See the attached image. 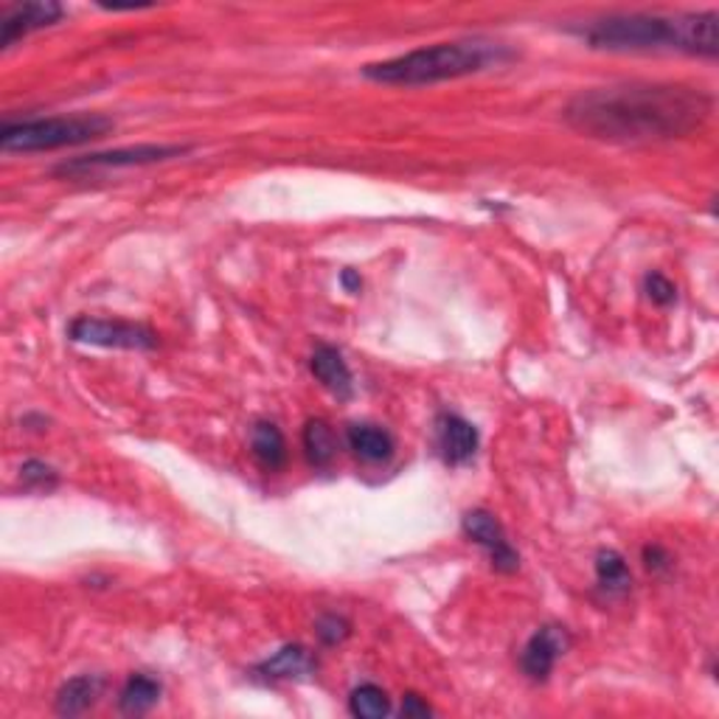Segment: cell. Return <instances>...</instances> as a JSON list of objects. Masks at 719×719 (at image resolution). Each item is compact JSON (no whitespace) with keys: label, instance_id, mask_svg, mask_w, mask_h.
Here are the masks:
<instances>
[{"label":"cell","instance_id":"cell-1","mask_svg":"<svg viewBox=\"0 0 719 719\" xmlns=\"http://www.w3.org/2000/svg\"><path fill=\"white\" fill-rule=\"evenodd\" d=\"M708 113L711 96L700 87L629 82L574 96L565 107V121L576 132L610 144H649L700 130Z\"/></svg>","mask_w":719,"mask_h":719},{"label":"cell","instance_id":"cell-2","mask_svg":"<svg viewBox=\"0 0 719 719\" xmlns=\"http://www.w3.org/2000/svg\"><path fill=\"white\" fill-rule=\"evenodd\" d=\"M602 51H686L700 57L719 54V14H610L582 32Z\"/></svg>","mask_w":719,"mask_h":719},{"label":"cell","instance_id":"cell-3","mask_svg":"<svg viewBox=\"0 0 719 719\" xmlns=\"http://www.w3.org/2000/svg\"><path fill=\"white\" fill-rule=\"evenodd\" d=\"M511 51L490 39H456V43H436V46L416 48L402 57L382 59L363 68V76L379 85L422 87L461 79L470 73L490 71V68L509 62Z\"/></svg>","mask_w":719,"mask_h":719},{"label":"cell","instance_id":"cell-4","mask_svg":"<svg viewBox=\"0 0 719 719\" xmlns=\"http://www.w3.org/2000/svg\"><path fill=\"white\" fill-rule=\"evenodd\" d=\"M113 130V121L98 113L82 116L32 118V121H7L0 130V146L7 152H46L59 146H76L102 138Z\"/></svg>","mask_w":719,"mask_h":719},{"label":"cell","instance_id":"cell-5","mask_svg":"<svg viewBox=\"0 0 719 719\" xmlns=\"http://www.w3.org/2000/svg\"><path fill=\"white\" fill-rule=\"evenodd\" d=\"M68 338L73 343H85V346L130 349V352H146V349L157 346V334L144 323L91 318V315H79L76 321H71Z\"/></svg>","mask_w":719,"mask_h":719},{"label":"cell","instance_id":"cell-6","mask_svg":"<svg viewBox=\"0 0 719 719\" xmlns=\"http://www.w3.org/2000/svg\"><path fill=\"white\" fill-rule=\"evenodd\" d=\"M189 152V146L177 144H141V146H125V150L113 152H93V155L73 157L66 164L57 166V175L76 177L87 175V172H102V169H130V166H150L169 161V157H180Z\"/></svg>","mask_w":719,"mask_h":719},{"label":"cell","instance_id":"cell-7","mask_svg":"<svg viewBox=\"0 0 719 719\" xmlns=\"http://www.w3.org/2000/svg\"><path fill=\"white\" fill-rule=\"evenodd\" d=\"M464 534L470 537L472 543L481 545L490 556L492 568L500 570V574H515L520 568V556H517L515 545L509 543L504 526L497 520L492 511L486 509H472L464 515V523H461Z\"/></svg>","mask_w":719,"mask_h":719},{"label":"cell","instance_id":"cell-8","mask_svg":"<svg viewBox=\"0 0 719 719\" xmlns=\"http://www.w3.org/2000/svg\"><path fill=\"white\" fill-rule=\"evenodd\" d=\"M568 629L559 627V624H545L526 641L523 652H520V669L529 674L531 681H545L554 672L556 661L568 652Z\"/></svg>","mask_w":719,"mask_h":719},{"label":"cell","instance_id":"cell-9","mask_svg":"<svg viewBox=\"0 0 719 719\" xmlns=\"http://www.w3.org/2000/svg\"><path fill=\"white\" fill-rule=\"evenodd\" d=\"M481 445L475 425L458 413H438L436 419V447L450 467H461L472 461Z\"/></svg>","mask_w":719,"mask_h":719},{"label":"cell","instance_id":"cell-10","mask_svg":"<svg viewBox=\"0 0 719 719\" xmlns=\"http://www.w3.org/2000/svg\"><path fill=\"white\" fill-rule=\"evenodd\" d=\"M66 14V9L54 3V0H34V3H20L3 14V34H0V46L9 48L26 34L37 32V28L54 26L59 17Z\"/></svg>","mask_w":719,"mask_h":719},{"label":"cell","instance_id":"cell-11","mask_svg":"<svg viewBox=\"0 0 719 719\" xmlns=\"http://www.w3.org/2000/svg\"><path fill=\"white\" fill-rule=\"evenodd\" d=\"M318 669V661H315V655L309 652L307 647L302 644H287L282 647L273 658L262 661L259 667L254 669L256 677H262V681H298V677H309V674Z\"/></svg>","mask_w":719,"mask_h":719},{"label":"cell","instance_id":"cell-12","mask_svg":"<svg viewBox=\"0 0 719 719\" xmlns=\"http://www.w3.org/2000/svg\"><path fill=\"white\" fill-rule=\"evenodd\" d=\"M309 372H313L315 379H318V382L338 399H349L354 393L352 368L346 366L343 354L334 346L321 343V346L315 349L313 357H309Z\"/></svg>","mask_w":719,"mask_h":719},{"label":"cell","instance_id":"cell-13","mask_svg":"<svg viewBox=\"0 0 719 719\" xmlns=\"http://www.w3.org/2000/svg\"><path fill=\"white\" fill-rule=\"evenodd\" d=\"M349 450L368 464H379L393 456V436L379 425H352L346 431Z\"/></svg>","mask_w":719,"mask_h":719},{"label":"cell","instance_id":"cell-14","mask_svg":"<svg viewBox=\"0 0 719 719\" xmlns=\"http://www.w3.org/2000/svg\"><path fill=\"white\" fill-rule=\"evenodd\" d=\"M102 688H105V681L98 674H79V677H73L59 688L57 714H62V717L85 714L102 697Z\"/></svg>","mask_w":719,"mask_h":719},{"label":"cell","instance_id":"cell-15","mask_svg":"<svg viewBox=\"0 0 719 719\" xmlns=\"http://www.w3.org/2000/svg\"><path fill=\"white\" fill-rule=\"evenodd\" d=\"M596 585L602 590L608 599H618V596H627L633 588V574L627 568V559H624L618 551L602 549L596 554Z\"/></svg>","mask_w":719,"mask_h":719},{"label":"cell","instance_id":"cell-16","mask_svg":"<svg viewBox=\"0 0 719 719\" xmlns=\"http://www.w3.org/2000/svg\"><path fill=\"white\" fill-rule=\"evenodd\" d=\"M250 452L264 470L275 472L287 464V441L273 422H256L250 431Z\"/></svg>","mask_w":719,"mask_h":719},{"label":"cell","instance_id":"cell-17","mask_svg":"<svg viewBox=\"0 0 719 719\" xmlns=\"http://www.w3.org/2000/svg\"><path fill=\"white\" fill-rule=\"evenodd\" d=\"M161 683L155 681V677H150V674H130L127 677V683L121 686V694H118V708L125 714H146L150 708L157 706V700H161Z\"/></svg>","mask_w":719,"mask_h":719},{"label":"cell","instance_id":"cell-18","mask_svg":"<svg viewBox=\"0 0 719 719\" xmlns=\"http://www.w3.org/2000/svg\"><path fill=\"white\" fill-rule=\"evenodd\" d=\"M304 452L313 467H329L338 456V436L323 419H309L304 427Z\"/></svg>","mask_w":719,"mask_h":719},{"label":"cell","instance_id":"cell-19","mask_svg":"<svg viewBox=\"0 0 719 719\" xmlns=\"http://www.w3.org/2000/svg\"><path fill=\"white\" fill-rule=\"evenodd\" d=\"M349 711L360 719H382L391 711L388 694L374 683H363L349 694Z\"/></svg>","mask_w":719,"mask_h":719},{"label":"cell","instance_id":"cell-20","mask_svg":"<svg viewBox=\"0 0 719 719\" xmlns=\"http://www.w3.org/2000/svg\"><path fill=\"white\" fill-rule=\"evenodd\" d=\"M20 481H23L28 490L51 492L54 486L59 484V475L54 467L43 464V461H26V464L20 467Z\"/></svg>","mask_w":719,"mask_h":719},{"label":"cell","instance_id":"cell-21","mask_svg":"<svg viewBox=\"0 0 719 719\" xmlns=\"http://www.w3.org/2000/svg\"><path fill=\"white\" fill-rule=\"evenodd\" d=\"M315 633H318L321 644H327V647H338V644H343L349 638V633H352V624H349L343 615L327 613L318 618V624H315Z\"/></svg>","mask_w":719,"mask_h":719},{"label":"cell","instance_id":"cell-22","mask_svg":"<svg viewBox=\"0 0 719 719\" xmlns=\"http://www.w3.org/2000/svg\"><path fill=\"white\" fill-rule=\"evenodd\" d=\"M644 290H647L649 302L661 304V307H667V304H672L674 298H677V287H674L663 273H649L647 279H644Z\"/></svg>","mask_w":719,"mask_h":719},{"label":"cell","instance_id":"cell-23","mask_svg":"<svg viewBox=\"0 0 719 719\" xmlns=\"http://www.w3.org/2000/svg\"><path fill=\"white\" fill-rule=\"evenodd\" d=\"M644 565H647V570H652V574H661V570L672 568V556H669V551L661 549V545H647V549H644Z\"/></svg>","mask_w":719,"mask_h":719},{"label":"cell","instance_id":"cell-24","mask_svg":"<svg viewBox=\"0 0 719 719\" xmlns=\"http://www.w3.org/2000/svg\"><path fill=\"white\" fill-rule=\"evenodd\" d=\"M431 714L433 708L419 694H408L405 703H402V717H431Z\"/></svg>","mask_w":719,"mask_h":719},{"label":"cell","instance_id":"cell-25","mask_svg":"<svg viewBox=\"0 0 719 719\" xmlns=\"http://www.w3.org/2000/svg\"><path fill=\"white\" fill-rule=\"evenodd\" d=\"M341 282H343V287L349 290V293H360V287H363V282H360V275H354L352 270H343Z\"/></svg>","mask_w":719,"mask_h":719}]
</instances>
